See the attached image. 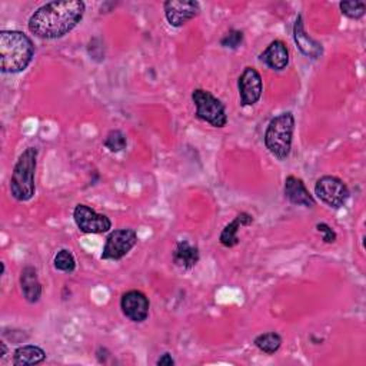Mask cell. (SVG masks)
I'll return each instance as SVG.
<instances>
[{"instance_id":"1","label":"cell","mask_w":366,"mask_h":366,"mask_svg":"<svg viewBox=\"0 0 366 366\" xmlns=\"http://www.w3.org/2000/svg\"><path fill=\"white\" fill-rule=\"evenodd\" d=\"M84 10L81 0L46 3L30 16L29 30L40 39H60L81 21Z\"/></svg>"},{"instance_id":"2","label":"cell","mask_w":366,"mask_h":366,"mask_svg":"<svg viewBox=\"0 0 366 366\" xmlns=\"http://www.w3.org/2000/svg\"><path fill=\"white\" fill-rule=\"evenodd\" d=\"M34 44L31 39L19 30L0 31V69L3 73H20L31 61Z\"/></svg>"},{"instance_id":"3","label":"cell","mask_w":366,"mask_h":366,"mask_svg":"<svg viewBox=\"0 0 366 366\" xmlns=\"http://www.w3.org/2000/svg\"><path fill=\"white\" fill-rule=\"evenodd\" d=\"M37 164V149L27 147L19 156L10 177V193L17 202H27L34 196V172Z\"/></svg>"},{"instance_id":"4","label":"cell","mask_w":366,"mask_h":366,"mask_svg":"<svg viewBox=\"0 0 366 366\" xmlns=\"http://www.w3.org/2000/svg\"><path fill=\"white\" fill-rule=\"evenodd\" d=\"M293 130L295 117L290 112L277 114L266 127L264 146L279 160H285L290 154Z\"/></svg>"},{"instance_id":"5","label":"cell","mask_w":366,"mask_h":366,"mask_svg":"<svg viewBox=\"0 0 366 366\" xmlns=\"http://www.w3.org/2000/svg\"><path fill=\"white\" fill-rule=\"evenodd\" d=\"M192 100L196 106V117L209 123L213 127H224L227 123V114L224 104L213 96L209 90L194 89L192 92Z\"/></svg>"},{"instance_id":"6","label":"cell","mask_w":366,"mask_h":366,"mask_svg":"<svg viewBox=\"0 0 366 366\" xmlns=\"http://www.w3.org/2000/svg\"><path fill=\"white\" fill-rule=\"evenodd\" d=\"M315 194L325 204L339 209L349 199V189L342 179L336 176H322L316 180Z\"/></svg>"},{"instance_id":"7","label":"cell","mask_w":366,"mask_h":366,"mask_svg":"<svg viewBox=\"0 0 366 366\" xmlns=\"http://www.w3.org/2000/svg\"><path fill=\"white\" fill-rule=\"evenodd\" d=\"M137 243V233L134 229H117L113 230L104 243L102 252V260H120L123 259Z\"/></svg>"},{"instance_id":"8","label":"cell","mask_w":366,"mask_h":366,"mask_svg":"<svg viewBox=\"0 0 366 366\" xmlns=\"http://www.w3.org/2000/svg\"><path fill=\"white\" fill-rule=\"evenodd\" d=\"M73 219L83 233H106L112 227V222L106 214L94 212L87 204H77L73 210Z\"/></svg>"},{"instance_id":"9","label":"cell","mask_w":366,"mask_h":366,"mask_svg":"<svg viewBox=\"0 0 366 366\" xmlns=\"http://www.w3.org/2000/svg\"><path fill=\"white\" fill-rule=\"evenodd\" d=\"M237 89H239L242 106L256 104L263 92V83H262L260 73L252 66L244 67V70L239 76Z\"/></svg>"},{"instance_id":"10","label":"cell","mask_w":366,"mask_h":366,"mask_svg":"<svg viewBox=\"0 0 366 366\" xmlns=\"http://www.w3.org/2000/svg\"><path fill=\"white\" fill-rule=\"evenodd\" d=\"M163 9L166 20L173 27H182L200 13V4L194 0H167Z\"/></svg>"},{"instance_id":"11","label":"cell","mask_w":366,"mask_h":366,"mask_svg":"<svg viewBox=\"0 0 366 366\" xmlns=\"http://www.w3.org/2000/svg\"><path fill=\"white\" fill-rule=\"evenodd\" d=\"M150 302L140 290H129L120 299V309L123 315L136 323H142L149 316Z\"/></svg>"},{"instance_id":"12","label":"cell","mask_w":366,"mask_h":366,"mask_svg":"<svg viewBox=\"0 0 366 366\" xmlns=\"http://www.w3.org/2000/svg\"><path fill=\"white\" fill-rule=\"evenodd\" d=\"M293 40L296 43V46L299 47V50L310 59H319L323 54V47L319 41H316L315 39H312L306 30H305V23L302 16L299 14L295 26H293Z\"/></svg>"},{"instance_id":"13","label":"cell","mask_w":366,"mask_h":366,"mask_svg":"<svg viewBox=\"0 0 366 366\" xmlns=\"http://www.w3.org/2000/svg\"><path fill=\"white\" fill-rule=\"evenodd\" d=\"M285 197L292 203L297 206L305 207H313L316 204V200L306 189L302 179L296 176H287L285 180Z\"/></svg>"},{"instance_id":"14","label":"cell","mask_w":366,"mask_h":366,"mask_svg":"<svg viewBox=\"0 0 366 366\" xmlns=\"http://www.w3.org/2000/svg\"><path fill=\"white\" fill-rule=\"evenodd\" d=\"M269 69L280 71L289 64V50L282 40H273L259 56Z\"/></svg>"},{"instance_id":"15","label":"cell","mask_w":366,"mask_h":366,"mask_svg":"<svg viewBox=\"0 0 366 366\" xmlns=\"http://www.w3.org/2000/svg\"><path fill=\"white\" fill-rule=\"evenodd\" d=\"M20 287L24 299L29 303H36L39 302L41 296V283L37 276V270L33 266H26L23 267L20 273Z\"/></svg>"},{"instance_id":"16","label":"cell","mask_w":366,"mask_h":366,"mask_svg":"<svg viewBox=\"0 0 366 366\" xmlns=\"http://www.w3.org/2000/svg\"><path fill=\"white\" fill-rule=\"evenodd\" d=\"M253 223V216L242 212L239 213L229 224L224 226V229L222 230L220 236H219V242L224 246V247H233L239 243V237H237V232L240 227L243 226H249Z\"/></svg>"},{"instance_id":"17","label":"cell","mask_w":366,"mask_h":366,"mask_svg":"<svg viewBox=\"0 0 366 366\" xmlns=\"http://www.w3.org/2000/svg\"><path fill=\"white\" fill-rule=\"evenodd\" d=\"M200 253L197 246L192 244L189 240H179L173 250V262L176 266L183 269H192L197 264Z\"/></svg>"},{"instance_id":"18","label":"cell","mask_w":366,"mask_h":366,"mask_svg":"<svg viewBox=\"0 0 366 366\" xmlns=\"http://www.w3.org/2000/svg\"><path fill=\"white\" fill-rule=\"evenodd\" d=\"M46 352L36 345H23L13 353V363L16 366H30L44 362Z\"/></svg>"},{"instance_id":"19","label":"cell","mask_w":366,"mask_h":366,"mask_svg":"<svg viewBox=\"0 0 366 366\" xmlns=\"http://www.w3.org/2000/svg\"><path fill=\"white\" fill-rule=\"evenodd\" d=\"M254 346L266 355H274L282 346V337L276 332H266L254 337Z\"/></svg>"},{"instance_id":"20","label":"cell","mask_w":366,"mask_h":366,"mask_svg":"<svg viewBox=\"0 0 366 366\" xmlns=\"http://www.w3.org/2000/svg\"><path fill=\"white\" fill-rule=\"evenodd\" d=\"M104 147L112 152V153H119L123 149H126L127 144V139L124 136V133L119 129H113L106 134V139L103 142Z\"/></svg>"},{"instance_id":"21","label":"cell","mask_w":366,"mask_h":366,"mask_svg":"<svg viewBox=\"0 0 366 366\" xmlns=\"http://www.w3.org/2000/svg\"><path fill=\"white\" fill-rule=\"evenodd\" d=\"M342 14L352 20H359L366 13V3L360 0H349V1H340L339 3Z\"/></svg>"},{"instance_id":"22","label":"cell","mask_w":366,"mask_h":366,"mask_svg":"<svg viewBox=\"0 0 366 366\" xmlns=\"http://www.w3.org/2000/svg\"><path fill=\"white\" fill-rule=\"evenodd\" d=\"M54 267L60 272H66V273H71L76 269V260L74 256L67 250V249H61L56 253L54 256Z\"/></svg>"},{"instance_id":"23","label":"cell","mask_w":366,"mask_h":366,"mask_svg":"<svg viewBox=\"0 0 366 366\" xmlns=\"http://www.w3.org/2000/svg\"><path fill=\"white\" fill-rule=\"evenodd\" d=\"M243 43V33L240 30H229L222 39L220 46L227 49H237Z\"/></svg>"},{"instance_id":"24","label":"cell","mask_w":366,"mask_h":366,"mask_svg":"<svg viewBox=\"0 0 366 366\" xmlns=\"http://www.w3.org/2000/svg\"><path fill=\"white\" fill-rule=\"evenodd\" d=\"M316 230L319 233H323L322 240L325 243H333L336 240V233H335V230L327 223H317L316 224Z\"/></svg>"},{"instance_id":"25","label":"cell","mask_w":366,"mask_h":366,"mask_svg":"<svg viewBox=\"0 0 366 366\" xmlns=\"http://www.w3.org/2000/svg\"><path fill=\"white\" fill-rule=\"evenodd\" d=\"M156 365H157V366H173V365H174V360H173V357H172L170 353H164V355H162V356L157 359Z\"/></svg>"},{"instance_id":"26","label":"cell","mask_w":366,"mask_h":366,"mask_svg":"<svg viewBox=\"0 0 366 366\" xmlns=\"http://www.w3.org/2000/svg\"><path fill=\"white\" fill-rule=\"evenodd\" d=\"M0 347H1V352H0V357H4V355H6V352H7V347H6V343L1 340L0 342Z\"/></svg>"}]
</instances>
